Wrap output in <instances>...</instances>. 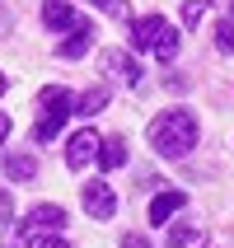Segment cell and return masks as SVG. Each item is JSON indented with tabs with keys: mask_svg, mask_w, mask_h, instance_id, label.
Here are the masks:
<instances>
[{
	"mask_svg": "<svg viewBox=\"0 0 234 248\" xmlns=\"http://www.w3.org/2000/svg\"><path fill=\"white\" fill-rule=\"evenodd\" d=\"M197 112H187V108H169V112H159L150 122V145L164 159H183L187 150H197Z\"/></svg>",
	"mask_w": 234,
	"mask_h": 248,
	"instance_id": "1",
	"label": "cell"
},
{
	"mask_svg": "<svg viewBox=\"0 0 234 248\" xmlns=\"http://www.w3.org/2000/svg\"><path fill=\"white\" fill-rule=\"evenodd\" d=\"M70 112H75V103H70V94L61 84L42 89V117H38V126H33V140H56Z\"/></svg>",
	"mask_w": 234,
	"mask_h": 248,
	"instance_id": "2",
	"label": "cell"
},
{
	"mask_svg": "<svg viewBox=\"0 0 234 248\" xmlns=\"http://www.w3.org/2000/svg\"><path fill=\"white\" fill-rule=\"evenodd\" d=\"M80 202H84V211H89L94 220H112V216H117V197H112V187L103 178L84 183V187H80Z\"/></svg>",
	"mask_w": 234,
	"mask_h": 248,
	"instance_id": "3",
	"label": "cell"
},
{
	"mask_svg": "<svg viewBox=\"0 0 234 248\" xmlns=\"http://www.w3.org/2000/svg\"><path fill=\"white\" fill-rule=\"evenodd\" d=\"M94 159H98V131L84 126V131H75V136L66 140V164L70 169H89Z\"/></svg>",
	"mask_w": 234,
	"mask_h": 248,
	"instance_id": "4",
	"label": "cell"
},
{
	"mask_svg": "<svg viewBox=\"0 0 234 248\" xmlns=\"http://www.w3.org/2000/svg\"><path fill=\"white\" fill-rule=\"evenodd\" d=\"M94 24H89V19H75V24H70V38L61 42V47H56V52L66 56V61H80L84 52H89V47H94Z\"/></svg>",
	"mask_w": 234,
	"mask_h": 248,
	"instance_id": "5",
	"label": "cell"
},
{
	"mask_svg": "<svg viewBox=\"0 0 234 248\" xmlns=\"http://www.w3.org/2000/svg\"><path fill=\"white\" fill-rule=\"evenodd\" d=\"M66 225V206H33L24 216V234H33V230H61Z\"/></svg>",
	"mask_w": 234,
	"mask_h": 248,
	"instance_id": "6",
	"label": "cell"
},
{
	"mask_svg": "<svg viewBox=\"0 0 234 248\" xmlns=\"http://www.w3.org/2000/svg\"><path fill=\"white\" fill-rule=\"evenodd\" d=\"M159 28H164V19H159V14L131 19V47H136V52H150V47H155V38H159Z\"/></svg>",
	"mask_w": 234,
	"mask_h": 248,
	"instance_id": "7",
	"label": "cell"
},
{
	"mask_svg": "<svg viewBox=\"0 0 234 248\" xmlns=\"http://www.w3.org/2000/svg\"><path fill=\"white\" fill-rule=\"evenodd\" d=\"M103 70H112V75H117L122 84H131V89L140 84V66L126 52H103Z\"/></svg>",
	"mask_w": 234,
	"mask_h": 248,
	"instance_id": "8",
	"label": "cell"
},
{
	"mask_svg": "<svg viewBox=\"0 0 234 248\" xmlns=\"http://www.w3.org/2000/svg\"><path fill=\"white\" fill-rule=\"evenodd\" d=\"M187 206V192H159L150 202V225H169V216H178Z\"/></svg>",
	"mask_w": 234,
	"mask_h": 248,
	"instance_id": "9",
	"label": "cell"
},
{
	"mask_svg": "<svg viewBox=\"0 0 234 248\" xmlns=\"http://www.w3.org/2000/svg\"><path fill=\"white\" fill-rule=\"evenodd\" d=\"M0 169H5V178L28 183L33 173H38V159H33V155H5V159H0Z\"/></svg>",
	"mask_w": 234,
	"mask_h": 248,
	"instance_id": "10",
	"label": "cell"
},
{
	"mask_svg": "<svg viewBox=\"0 0 234 248\" xmlns=\"http://www.w3.org/2000/svg\"><path fill=\"white\" fill-rule=\"evenodd\" d=\"M42 24L47 28H70L75 24V5H70V0H47V5H42Z\"/></svg>",
	"mask_w": 234,
	"mask_h": 248,
	"instance_id": "11",
	"label": "cell"
},
{
	"mask_svg": "<svg viewBox=\"0 0 234 248\" xmlns=\"http://www.w3.org/2000/svg\"><path fill=\"white\" fill-rule=\"evenodd\" d=\"M98 164H103V169H122V164H126V140H122V136L98 140Z\"/></svg>",
	"mask_w": 234,
	"mask_h": 248,
	"instance_id": "12",
	"label": "cell"
},
{
	"mask_svg": "<svg viewBox=\"0 0 234 248\" xmlns=\"http://www.w3.org/2000/svg\"><path fill=\"white\" fill-rule=\"evenodd\" d=\"M202 239H206V225H173L169 230V248H187V244H202Z\"/></svg>",
	"mask_w": 234,
	"mask_h": 248,
	"instance_id": "13",
	"label": "cell"
},
{
	"mask_svg": "<svg viewBox=\"0 0 234 248\" xmlns=\"http://www.w3.org/2000/svg\"><path fill=\"white\" fill-rule=\"evenodd\" d=\"M98 108H108V89H103V84H89V89L80 94V108L75 112H80V117H94Z\"/></svg>",
	"mask_w": 234,
	"mask_h": 248,
	"instance_id": "14",
	"label": "cell"
},
{
	"mask_svg": "<svg viewBox=\"0 0 234 248\" xmlns=\"http://www.w3.org/2000/svg\"><path fill=\"white\" fill-rule=\"evenodd\" d=\"M155 56H159V61H173V56H178V33H173V28H159V38H155V47H150Z\"/></svg>",
	"mask_w": 234,
	"mask_h": 248,
	"instance_id": "15",
	"label": "cell"
},
{
	"mask_svg": "<svg viewBox=\"0 0 234 248\" xmlns=\"http://www.w3.org/2000/svg\"><path fill=\"white\" fill-rule=\"evenodd\" d=\"M94 5L108 14V19H117V24H131V0H94Z\"/></svg>",
	"mask_w": 234,
	"mask_h": 248,
	"instance_id": "16",
	"label": "cell"
},
{
	"mask_svg": "<svg viewBox=\"0 0 234 248\" xmlns=\"http://www.w3.org/2000/svg\"><path fill=\"white\" fill-rule=\"evenodd\" d=\"M211 38H216V47H220V52H234V19H220Z\"/></svg>",
	"mask_w": 234,
	"mask_h": 248,
	"instance_id": "17",
	"label": "cell"
},
{
	"mask_svg": "<svg viewBox=\"0 0 234 248\" xmlns=\"http://www.w3.org/2000/svg\"><path fill=\"white\" fill-rule=\"evenodd\" d=\"M28 248H70V244L56 234V230H33V244Z\"/></svg>",
	"mask_w": 234,
	"mask_h": 248,
	"instance_id": "18",
	"label": "cell"
},
{
	"mask_svg": "<svg viewBox=\"0 0 234 248\" xmlns=\"http://www.w3.org/2000/svg\"><path fill=\"white\" fill-rule=\"evenodd\" d=\"M206 5L211 0H187V5H183V24H202V19H206Z\"/></svg>",
	"mask_w": 234,
	"mask_h": 248,
	"instance_id": "19",
	"label": "cell"
},
{
	"mask_svg": "<svg viewBox=\"0 0 234 248\" xmlns=\"http://www.w3.org/2000/svg\"><path fill=\"white\" fill-rule=\"evenodd\" d=\"M19 234H24V225H19V220H5V239H0V244H5V248H19Z\"/></svg>",
	"mask_w": 234,
	"mask_h": 248,
	"instance_id": "20",
	"label": "cell"
},
{
	"mask_svg": "<svg viewBox=\"0 0 234 248\" xmlns=\"http://www.w3.org/2000/svg\"><path fill=\"white\" fill-rule=\"evenodd\" d=\"M10 211H14V202H10V192L0 187V220H10Z\"/></svg>",
	"mask_w": 234,
	"mask_h": 248,
	"instance_id": "21",
	"label": "cell"
},
{
	"mask_svg": "<svg viewBox=\"0 0 234 248\" xmlns=\"http://www.w3.org/2000/svg\"><path fill=\"white\" fill-rule=\"evenodd\" d=\"M122 248H150V244H145L140 234H126V239H122Z\"/></svg>",
	"mask_w": 234,
	"mask_h": 248,
	"instance_id": "22",
	"label": "cell"
},
{
	"mask_svg": "<svg viewBox=\"0 0 234 248\" xmlns=\"http://www.w3.org/2000/svg\"><path fill=\"white\" fill-rule=\"evenodd\" d=\"M10 126H14V122H10V112H0V145H5V136H10Z\"/></svg>",
	"mask_w": 234,
	"mask_h": 248,
	"instance_id": "23",
	"label": "cell"
},
{
	"mask_svg": "<svg viewBox=\"0 0 234 248\" xmlns=\"http://www.w3.org/2000/svg\"><path fill=\"white\" fill-rule=\"evenodd\" d=\"M5 89H10V80H5V70H0V98H5Z\"/></svg>",
	"mask_w": 234,
	"mask_h": 248,
	"instance_id": "24",
	"label": "cell"
},
{
	"mask_svg": "<svg viewBox=\"0 0 234 248\" xmlns=\"http://www.w3.org/2000/svg\"><path fill=\"white\" fill-rule=\"evenodd\" d=\"M230 14H234V0H230Z\"/></svg>",
	"mask_w": 234,
	"mask_h": 248,
	"instance_id": "25",
	"label": "cell"
}]
</instances>
